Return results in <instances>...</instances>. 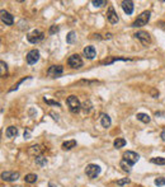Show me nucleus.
I'll use <instances>...</instances> for the list:
<instances>
[{
    "instance_id": "obj_1",
    "label": "nucleus",
    "mask_w": 165,
    "mask_h": 187,
    "mask_svg": "<svg viewBox=\"0 0 165 187\" xmlns=\"http://www.w3.org/2000/svg\"><path fill=\"white\" fill-rule=\"evenodd\" d=\"M66 103H67V106H69L70 112H73V113H78L80 109H81V103H80V101L78 99V97H75V95H69L67 99H66Z\"/></svg>"
},
{
    "instance_id": "obj_2",
    "label": "nucleus",
    "mask_w": 165,
    "mask_h": 187,
    "mask_svg": "<svg viewBox=\"0 0 165 187\" xmlns=\"http://www.w3.org/2000/svg\"><path fill=\"white\" fill-rule=\"evenodd\" d=\"M150 17H151V13H150L149 10L142 12L137 17V19H136V21L132 23V27H142L145 24H147L149 21H150Z\"/></svg>"
},
{
    "instance_id": "obj_3",
    "label": "nucleus",
    "mask_w": 165,
    "mask_h": 187,
    "mask_svg": "<svg viewBox=\"0 0 165 187\" xmlns=\"http://www.w3.org/2000/svg\"><path fill=\"white\" fill-rule=\"evenodd\" d=\"M122 158H123V159H122V160H125L126 163H128V164L132 167L133 164H136V163L139 162V159H140V155L137 154V153H135V152L127 150L126 153H123V155H122Z\"/></svg>"
},
{
    "instance_id": "obj_4",
    "label": "nucleus",
    "mask_w": 165,
    "mask_h": 187,
    "mask_svg": "<svg viewBox=\"0 0 165 187\" xmlns=\"http://www.w3.org/2000/svg\"><path fill=\"white\" fill-rule=\"evenodd\" d=\"M43 38H45V33L38 31V30H34V31L31 32L29 35L27 36L28 42H31V44H33V45H36V44H38V42H41Z\"/></svg>"
},
{
    "instance_id": "obj_5",
    "label": "nucleus",
    "mask_w": 165,
    "mask_h": 187,
    "mask_svg": "<svg viewBox=\"0 0 165 187\" xmlns=\"http://www.w3.org/2000/svg\"><path fill=\"white\" fill-rule=\"evenodd\" d=\"M133 37L136 40H139L144 46H147V45H150V42H151V37H150L149 33L145 32V31H137L133 35Z\"/></svg>"
},
{
    "instance_id": "obj_6",
    "label": "nucleus",
    "mask_w": 165,
    "mask_h": 187,
    "mask_svg": "<svg viewBox=\"0 0 165 187\" xmlns=\"http://www.w3.org/2000/svg\"><path fill=\"white\" fill-rule=\"evenodd\" d=\"M67 64H69L70 68H73V69H80L83 66V59L78 54H74L69 57Z\"/></svg>"
},
{
    "instance_id": "obj_7",
    "label": "nucleus",
    "mask_w": 165,
    "mask_h": 187,
    "mask_svg": "<svg viewBox=\"0 0 165 187\" xmlns=\"http://www.w3.org/2000/svg\"><path fill=\"white\" fill-rule=\"evenodd\" d=\"M100 167H99L98 164H89L87 166V168H85V173L87 176L89 177V178H97V177L99 176V173H100Z\"/></svg>"
},
{
    "instance_id": "obj_8",
    "label": "nucleus",
    "mask_w": 165,
    "mask_h": 187,
    "mask_svg": "<svg viewBox=\"0 0 165 187\" xmlns=\"http://www.w3.org/2000/svg\"><path fill=\"white\" fill-rule=\"evenodd\" d=\"M47 74H48L50 78H59V76L64 74V68L61 65H52V66H50Z\"/></svg>"
},
{
    "instance_id": "obj_9",
    "label": "nucleus",
    "mask_w": 165,
    "mask_h": 187,
    "mask_svg": "<svg viewBox=\"0 0 165 187\" xmlns=\"http://www.w3.org/2000/svg\"><path fill=\"white\" fill-rule=\"evenodd\" d=\"M26 59H27V62H28L29 65L36 64V62L40 60V51H38V50H36V49L31 50V51L27 54Z\"/></svg>"
},
{
    "instance_id": "obj_10",
    "label": "nucleus",
    "mask_w": 165,
    "mask_h": 187,
    "mask_svg": "<svg viewBox=\"0 0 165 187\" xmlns=\"http://www.w3.org/2000/svg\"><path fill=\"white\" fill-rule=\"evenodd\" d=\"M107 19H108V22H109L111 24H116V23L120 21L118 14L116 13L114 8H113L112 5H111L109 8H108V10H107Z\"/></svg>"
},
{
    "instance_id": "obj_11",
    "label": "nucleus",
    "mask_w": 165,
    "mask_h": 187,
    "mask_svg": "<svg viewBox=\"0 0 165 187\" xmlns=\"http://www.w3.org/2000/svg\"><path fill=\"white\" fill-rule=\"evenodd\" d=\"M0 17H1V22H3L5 26H13V23H14V17H13L9 12L1 10V12H0Z\"/></svg>"
},
{
    "instance_id": "obj_12",
    "label": "nucleus",
    "mask_w": 165,
    "mask_h": 187,
    "mask_svg": "<svg viewBox=\"0 0 165 187\" xmlns=\"http://www.w3.org/2000/svg\"><path fill=\"white\" fill-rule=\"evenodd\" d=\"M19 178V173L18 172H3L1 173V180L7 182H14Z\"/></svg>"
},
{
    "instance_id": "obj_13",
    "label": "nucleus",
    "mask_w": 165,
    "mask_h": 187,
    "mask_svg": "<svg viewBox=\"0 0 165 187\" xmlns=\"http://www.w3.org/2000/svg\"><path fill=\"white\" fill-rule=\"evenodd\" d=\"M83 54H84V56H85L87 59L93 60L94 57H95V55H97V51H95V49H94V46H87V47H84Z\"/></svg>"
},
{
    "instance_id": "obj_14",
    "label": "nucleus",
    "mask_w": 165,
    "mask_h": 187,
    "mask_svg": "<svg viewBox=\"0 0 165 187\" xmlns=\"http://www.w3.org/2000/svg\"><path fill=\"white\" fill-rule=\"evenodd\" d=\"M122 9L126 14H132L133 13V9H135V5H133V1H122Z\"/></svg>"
},
{
    "instance_id": "obj_15",
    "label": "nucleus",
    "mask_w": 165,
    "mask_h": 187,
    "mask_svg": "<svg viewBox=\"0 0 165 187\" xmlns=\"http://www.w3.org/2000/svg\"><path fill=\"white\" fill-rule=\"evenodd\" d=\"M100 123H102V126L103 127H109L111 126V123H112V120H111V117L108 116L107 113H102L100 115Z\"/></svg>"
},
{
    "instance_id": "obj_16",
    "label": "nucleus",
    "mask_w": 165,
    "mask_h": 187,
    "mask_svg": "<svg viewBox=\"0 0 165 187\" xmlns=\"http://www.w3.org/2000/svg\"><path fill=\"white\" fill-rule=\"evenodd\" d=\"M28 154L38 157L41 154V146L40 145H32V146H29V148H28Z\"/></svg>"
},
{
    "instance_id": "obj_17",
    "label": "nucleus",
    "mask_w": 165,
    "mask_h": 187,
    "mask_svg": "<svg viewBox=\"0 0 165 187\" xmlns=\"http://www.w3.org/2000/svg\"><path fill=\"white\" fill-rule=\"evenodd\" d=\"M5 135H7V137H10V139L15 137L18 135V129L15 126H9L5 131Z\"/></svg>"
},
{
    "instance_id": "obj_18",
    "label": "nucleus",
    "mask_w": 165,
    "mask_h": 187,
    "mask_svg": "<svg viewBox=\"0 0 165 187\" xmlns=\"http://www.w3.org/2000/svg\"><path fill=\"white\" fill-rule=\"evenodd\" d=\"M81 109L84 111V113H85V115H88L89 112H90L92 109H93V104H92V102H90V101H89V99H87L85 102H84V103L81 104Z\"/></svg>"
},
{
    "instance_id": "obj_19",
    "label": "nucleus",
    "mask_w": 165,
    "mask_h": 187,
    "mask_svg": "<svg viewBox=\"0 0 165 187\" xmlns=\"http://www.w3.org/2000/svg\"><path fill=\"white\" fill-rule=\"evenodd\" d=\"M136 117H137L139 121L144 122V123H149L150 121H151V117H150L147 113H137L136 115Z\"/></svg>"
},
{
    "instance_id": "obj_20",
    "label": "nucleus",
    "mask_w": 165,
    "mask_h": 187,
    "mask_svg": "<svg viewBox=\"0 0 165 187\" xmlns=\"http://www.w3.org/2000/svg\"><path fill=\"white\" fill-rule=\"evenodd\" d=\"M76 146V140H67L62 144V149L64 150H71L73 148Z\"/></svg>"
},
{
    "instance_id": "obj_21",
    "label": "nucleus",
    "mask_w": 165,
    "mask_h": 187,
    "mask_svg": "<svg viewBox=\"0 0 165 187\" xmlns=\"http://www.w3.org/2000/svg\"><path fill=\"white\" fill-rule=\"evenodd\" d=\"M117 60H121V61H130V59H125V57H113V59H108V60H103L100 64L102 65H109L112 62H114Z\"/></svg>"
},
{
    "instance_id": "obj_22",
    "label": "nucleus",
    "mask_w": 165,
    "mask_h": 187,
    "mask_svg": "<svg viewBox=\"0 0 165 187\" xmlns=\"http://www.w3.org/2000/svg\"><path fill=\"white\" fill-rule=\"evenodd\" d=\"M75 41H76V33H75L74 31H70L67 33V36H66V42L71 45V44H74Z\"/></svg>"
},
{
    "instance_id": "obj_23",
    "label": "nucleus",
    "mask_w": 165,
    "mask_h": 187,
    "mask_svg": "<svg viewBox=\"0 0 165 187\" xmlns=\"http://www.w3.org/2000/svg\"><path fill=\"white\" fill-rule=\"evenodd\" d=\"M113 145H114V148H117V149H120V148H123L126 145V140L123 137H117L114 143H113Z\"/></svg>"
},
{
    "instance_id": "obj_24",
    "label": "nucleus",
    "mask_w": 165,
    "mask_h": 187,
    "mask_svg": "<svg viewBox=\"0 0 165 187\" xmlns=\"http://www.w3.org/2000/svg\"><path fill=\"white\" fill-rule=\"evenodd\" d=\"M37 174H34V173H28L26 177H24V181L27 182V183H34V182L37 181Z\"/></svg>"
},
{
    "instance_id": "obj_25",
    "label": "nucleus",
    "mask_w": 165,
    "mask_h": 187,
    "mask_svg": "<svg viewBox=\"0 0 165 187\" xmlns=\"http://www.w3.org/2000/svg\"><path fill=\"white\" fill-rule=\"evenodd\" d=\"M153 164H158V166H164L165 164V158H161V157H156V158H151Z\"/></svg>"
},
{
    "instance_id": "obj_26",
    "label": "nucleus",
    "mask_w": 165,
    "mask_h": 187,
    "mask_svg": "<svg viewBox=\"0 0 165 187\" xmlns=\"http://www.w3.org/2000/svg\"><path fill=\"white\" fill-rule=\"evenodd\" d=\"M36 164L40 166V167H45L47 164V159L45 157H36Z\"/></svg>"
},
{
    "instance_id": "obj_27",
    "label": "nucleus",
    "mask_w": 165,
    "mask_h": 187,
    "mask_svg": "<svg viewBox=\"0 0 165 187\" xmlns=\"http://www.w3.org/2000/svg\"><path fill=\"white\" fill-rule=\"evenodd\" d=\"M0 66H1V71H0V75L3 76V78H5V75H7V70H8V65L4 62L3 60L0 61Z\"/></svg>"
},
{
    "instance_id": "obj_28",
    "label": "nucleus",
    "mask_w": 165,
    "mask_h": 187,
    "mask_svg": "<svg viewBox=\"0 0 165 187\" xmlns=\"http://www.w3.org/2000/svg\"><path fill=\"white\" fill-rule=\"evenodd\" d=\"M92 4H93V5L94 7H103V5H107V1H106V0H93V1H92Z\"/></svg>"
},
{
    "instance_id": "obj_29",
    "label": "nucleus",
    "mask_w": 165,
    "mask_h": 187,
    "mask_svg": "<svg viewBox=\"0 0 165 187\" xmlns=\"http://www.w3.org/2000/svg\"><path fill=\"white\" fill-rule=\"evenodd\" d=\"M121 167H122V169H123L125 172H127V173H130V172H131V166L128 164V163H126L125 160L121 162Z\"/></svg>"
},
{
    "instance_id": "obj_30",
    "label": "nucleus",
    "mask_w": 165,
    "mask_h": 187,
    "mask_svg": "<svg viewBox=\"0 0 165 187\" xmlns=\"http://www.w3.org/2000/svg\"><path fill=\"white\" fill-rule=\"evenodd\" d=\"M155 185L156 186H165V178L164 177H158V178H155Z\"/></svg>"
},
{
    "instance_id": "obj_31",
    "label": "nucleus",
    "mask_w": 165,
    "mask_h": 187,
    "mask_svg": "<svg viewBox=\"0 0 165 187\" xmlns=\"http://www.w3.org/2000/svg\"><path fill=\"white\" fill-rule=\"evenodd\" d=\"M26 79H31V76H27V78H24V79H22V80H19V81H18V84H15V85H14V87L10 89V92H13V90H15V89H18V87H19V85L23 83V81H24Z\"/></svg>"
},
{
    "instance_id": "obj_32",
    "label": "nucleus",
    "mask_w": 165,
    "mask_h": 187,
    "mask_svg": "<svg viewBox=\"0 0 165 187\" xmlns=\"http://www.w3.org/2000/svg\"><path fill=\"white\" fill-rule=\"evenodd\" d=\"M59 31H60L59 26H51V28H50V35H55V33H57Z\"/></svg>"
},
{
    "instance_id": "obj_33",
    "label": "nucleus",
    "mask_w": 165,
    "mask_h": 187,
    "mask_svg": "<svg viewBox=\"0 0 165 187\" xmlns=\"http://www.w3.org/2000/svg\"><path fill=\"white\" fill-rule=\"evenodd\" d=\"M127 183H130V180L128 178H123V180L117 181V185H118V186H123V185H127Z\"/></svg>"
},
{
    "instance_id": "obj_34",
    "label": "nucleus",
    "mask_w": 165,
    "mask_h": 187,
    "mask_svg": "<svg viewBox=\"0 0 165 187\" xmlns=\"http://www.w3.org/2000/svg\"><path fill=\"white\" fill-rule=\"evenodd\" d=\"M45 102H46L47 104H52V106H57V107L60 106V103L56 102V101H51V99H46V98H45Z\"/></svg>"
},
{
    "instance_id": "obj_35",
    "label": "nucleus",
    "mask_w": 165,
    "mask_h": 187,
    "mask_svg": "<svg viewBox=\"0 0 165 187\" xmlns=\"http://www.w3.org/2000/svg\"><path fill=\"white\" fill-rule=\"evenodd\" d=\"M24 137L26 139H29V131H24Z\"/></svg>"
},
{
    "instance_id": "obj_36",
    "label": "nucleus",
    "mask_w": 165,
    "mask_h": 187,
    "mask_svg": "<svg viewBox=\"0 0 165 187\" xmlns=\"http://www.w3.org/2000/svg\"><path fill=\"white\" fill-rule=\"evenodd\" d=\"M48 187H57V186H56L55 183H52V182H50V183H48Z\"/></svg>"
},
{
    "instance_id": "obj_37",
    "label": "nucleus",
    "mask_w": 165,
    "mask_h": 187,
    "mask_svg": "<svg viewBox=\"0 0 165 187\" xmlns=\"http://www.w3.org/2000/svg\"><path fill=\"white\" fill-rule=\"evenodd\" d=\"M159 24H160V26H161V27L164 28V30H165V24H164V23H163V22H160V23H159Z\"/></svg>"
},
{
    "instance_id": "obj_38",
    "label": "nucleus",
    "mask_w": 165,
    "mask_h": 187,
    "mask_svg": "<svg viewBox=\"0 0 165 187\" xmlns=\"http://www.w3.org/2000/svg\"><path fill=\"white\" fill-rule=\"evenodd\" d=\"M106 37H107V38H111V37H112V35H111V33H107Z\"/></svg>"
}]
</instances>
